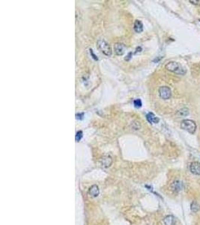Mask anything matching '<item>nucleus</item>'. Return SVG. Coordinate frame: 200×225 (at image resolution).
<instances>
[{
	"instance_id": "11",
	"label": "nucleus",
	"mask_w": 200,
	"mask_h": 225,
	"mask_svg": "<svg viewBox=\"0 0 200 225\" xmlns=\"http://www.w3.org/2000/svg\"><path fill=\"white\" fill-rule=\"evenodd\" d=\"M134 30L135 31V33H140L143 31V25H142V23L140 20H136L134 22Z\"/></svg>"
},
{
	"instance_id": "20",
	"label": "nucleus",
	"mask_w": 200,
	"mask_h": 225,
	"mask_svg": "<svg viewBox=\"0 0 200 225\" xmlns=\"http://www.w3.org/2000/svg\"><path fill=\"white\" fill-rule=\"evenodd\" d=\"M190 2H191V3H193V4L199 3V1H190Z\"/></svg>"
},
{
	"instance_id": "18",
	"label": "nucleus",
	"mask_w": 200,
	"mask_h": 225,
	"mask_svg": "<svg viewBox=\"0 0 200 225\" xmlns=\"http://www.w3.org/2000/svg\"><path fill=\"white\" fill-rule=\"evenodd\" d=\"M90 54H91V55H92V58H93L94 59H95V60H97V59H97V56L95 55V54H94V53H93V51H92V49H90Z\"/></svg>"
},
{
	"instance_id": "9",
	"label": "nucleus",
	"mask_w": 200,
	"mask_h": 225,
	"mask_svg": "<svg viewBox=\"0 0 200 225\" xmlns=\"http://www.w3.org/2000/svg\"><path fill=\"white\" fill-rule=\"evenodd\" d=\"M89 194L92 198H97L100 194V190H99L98 186L96 185H92L89 190Z\"/></svg>"
},
{
	"instance_id": "2",
	"label": "nucleus",
	"mask_w": 200,
	"mask_h": 225,
	"mask_svg": "<svg viewBox=\"0 0 200 225\" xmlns=\"http://www.w3.org/2000/svg\"><path fill=\"white\" fill-rule=\"evenodd\" d=\"M97 48L100 50V52L106 56H110L112 55V49L110 44L103 39H99L97 41Z\"/></svg>"
},
{
	"instance_id": "1",
	"label": "nucleus",
	"mask_w": 200,
	"mask_h": 225,
	"mask_svg": "<svg viewBox=\"0 0 200 225\" xmlns=\"http://www.w3.org/2000/svg\"><path fill=\"white\" fill-rule=\"evenodd\" d=\"M165 68H166V69H167L168 71L173 72V73L175 74H177V75H185L186 72H187L185 68H184L181 64L176 62H168L166 65V66H165Z\"/></svg>"
},
{
	"instance_id": "14",
	"label": "nucleus",
	"mask_w": 200,
	"mask_h": 225,
	"mask_svg": "<svg viewBox=\"0 0 200 225\" xmlns=\"http://www.w3.org/2000/svg\"><path fill=\"white\" fill-rule=\"evenodd\" d=\"M134 107H136V108H140L141 107H142V101H141V99L138 98V99H136V100L134 101Z\"/></svg>"
},
{
	"instance_id": "6",
	"label": "nucleus",
	"mask_w": 200,
	"mask_h": 225,
	"mask_svg": "<svg viewBox=\"0 0 200 225\" xmlns=\"http://www.w3.org/2000/svg\"><path fill=\"white\" fill-rule=\"evenodd\" d=\"M124 46L123 44L121 43H116L114 45V51L116 54L118 56H121L124 54Z\"/></svg>"
},
{
	"instance_id": "19",
	"label": "nucleus",
	"mask_w": 200,
	"mask_h": 225,
	"mask_svg": "<svg viewBox=\"0 0 200 225\" xmlns=\"http://www.w3.org/2000/svg\"><path fill=\"white\" fill-rule=\"evenodd\" d=\"M131 57H132V53H129V54H128V55L127 56V57H126L124 59H125L126 61H129V60L131 59Z\"/></svg>"
},
{
	"instance_id": "10",
	"label": "nucleus",
	"mask_w": 200,
	"mask_h": 225,
	"mask_svg": "<svg viewBox=\"0 0 200 225\" xmlns=\"http://www.w3.org/2000/svg\"><path fill=\"white\" fill-rule=\"evenodd\" d=\"M146 119L148 120L149 123H158L159 122V118L158 117H157L153 113H149V114L146 115Z\"/></svg>"
},
{
	"instance_id": "13",
	"label": "nucleus",
	"mask_w": 200,
	"mask_h": 225,
	"mask_svg": "<svg viewBox=\"0 0 200 225\" xmlns=\"http://www.w3.org/2000/svg\"><path fill=\"white\" fill-rule=\"evenodd\" d=\"M191 208L192 212H197L200 209L199 205L196 202H193L192 203H191Z\"/></svg>"
},
{
	"instance_id": "15",
	"label": "nucleus",
	"mask_w": 200,
	"mask_h": 225,
	"mask_svg": "<svg viewBox=\"0 0 200 225\" xmlns=\"http://www.w3.org/2000/svg\"><path fill=\"white\" fill-rule=\"evenodd\" d=\"M187 114H188V110L185 108L179 110V111L177 113L178 116H187Z\"/></svg>"
},
{
	"instance_id": "8",
	"label": "nucleus",
	"mask_w": 200,
	"mask_h": 225,
	"mask_svg": "<svg viewBox=\"0 0 200 225\" xmlns=\"http://www.w3.org/2000/svg\"><path fill=\"white\" fill-rule=\"evenodd\" d=\"M112 163H113V160L110 156H105V157L102 158L101 160H100L101 166L104 168H107V167H110Z\"/></svg>"
},
{
	"instance_id": "4",
	"label": "nucleus",
	"mask_w": 200,
	"mask_h": 225,
	"mask_svg": "<svg viewBox=\"0 0 200 225\" xmlns=\"http://www.w3.org/2000/svg\"><path fill=\"white\" fill-rule=\"evenodd\" d=\"M159 95H160V97L161 98L164 99V100H167L172 95L171 89L168 86H161L159 89Z\"/></svg>"
},
{
	"instance_id": "7",
	"label": "nucleus",
	"mask_w": 200,
	"mask_h": 225,
	"mask_svg": "<svg viewBox=\"0 0 200 225\" xmlns=\"http://www.w3.org/2000/svg\"><path fill=\"white\" fill-rule=\"evenodd\" d=\"M183 184L179 180H175L171 184V189L175 192H178L182 189Z\"/></svg>"
},
{
	"instance_id": "17",
	"label": "nucleus",
	"mask_w": 200,
	"mask_h": 225,
	"mask_svg": "<svg viewBox=\"0 0 200 225\" xmlns=\"http://www.w3.org/2000/svg\"><path fill=\"white\" fill-rule=\"evenodd\" d=\"M83 117H84V114H83V113H82V114H76V118H77V119H80V120H82V119H83Z\"/></svg>"
},
{
	"instance_id": "16",
	"label": "nucleus",
	"mask_w": 200,
	"mask_h": 225,
	"mask_svg": "<svg viewBox=\"0 0 200 225\" xmlns=\"http://www.w3.org/2000/svg\"><path fill=\"white\" fill-rule=\"evenodd\" d=\"M82 137V131H79L78 132H77L76 134V137H75V139H76L77 142H79Z\"/></svg>"
},
{
	"instance_id": "3",
	"label": "nucleus",
	"mask_w": 200,
	"mask_h": 225,
	"mask_svg": "<svg viewBox=\"0 0 200 225\" xmlns=\"http://www.w3.org/2000/svg\"><path fill=\"white\" fill-rule=\"evenodd\" d=\"M181 128L190 134H194L196 130V124L191 119H184L181 122Z\"/></svg>"
},
{
	"instance_id": "12",
	"label": "nucleus",
	"mask_w": 200,
	"mask_h": 225,
	"mask_svg": "<svg viewBox=\"0 0 200 225\" xmlns=\"http://www.w3.org/2000/svg\"><path fill=\"white\" fill-rule=\"evenodd\" d=\"M165 225H175V218L173 216H167L163 219Z\"/></svg>"
},
{
	"instance_id": "5",
	"label": "nucleus",
	"mask_w": 200,
	"mask_h": 225,
	"mask_svg": "<svg viewBox=\"0 0 200 225\" xmlns=\"http://www.w3.org/2000/svg\"><path fill=\"white\" fill-rule=\"evenodd\" d=\"M191 172L194 175H200V163L198 161H194L191 164L190 166Z\"/></svg>"
}]
</instances>
